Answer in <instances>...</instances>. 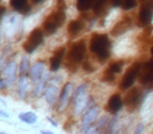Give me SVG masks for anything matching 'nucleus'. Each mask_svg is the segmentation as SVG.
<instances>
[{
  "label": "nucleus",
  "instance_id": "1",
  "mask_svg": "<svg viewBox=\"0 0 153 134\" xmlns=\"http://www.w3.org/2000/svg\"><path fill=\"white\" fill-rule=\"evenodd\" d=\"M90 50L100 62H105L110 55V41L107 35L94 34L90 40Z\"/></svg>",
  "mask_w": 153,
  "mask_h": 134
},
{
  "label": "nucleus",
  "instance_id": "2",
  "mask_svg": "<svg viewBox=\"0 0 153 134\" xmlns=\"http://www.w3.org/2000/svg\"><path fill=\"white\" fill-rule=\"evenodd\" d=\"M65 18L66 16L64 11L58 10L57 12H53L43 22V30H44V33L46 35L53 34L62 25V23L65 21Z\"/></svg>",
  "mask_w": 153,
  "mask_h": 134
},
{
  "label": "nucleus",
  "instance_id": "3",
  "mask_svg": "<svg viewBox=\"0 0 153 134\" xmlns=\"http://www.w3.org/2000/svg\"><path fill=\"white\" fill-rule=\"evenodd\" d=\"M43 41V33L40 28H35L32 30L30 36L27 37L26 41L23 43L22 47L27 53H32L40 46V44Z\"/></svg>",
  "mask_w": 153,
  "mask_h": 134
},
{
  "label": "nucleus",
  "instance_id": "4",
  "mask_svg": "<svg viewBox=\"0 0 153 134\" xmlns=\"http://www.w3.org/2000/svg\"><path fill=\"white\" fill-rule=\"evenodd\" d=\"M86 53V44L83 41H79V42L74 43L70 48L69 53L67 55V59L70 63L76 64L82 62L84 59V56Z\"/></svg>",
  "mask_w": 153,
  "mask_h": 134
},
{
  "label": "nucleus",
  "instance_id": "5",
  "mask_svg": "<svg viewBox=\"0 0 153 134\" xmlns=\"http://www.w3.org/2000/svg\"><path fill=\"white\" fill-rule=\"evenodd\" d=\"M140 65L138 63L133 64L131 67L128 68V70L126 71L125 75H124L121 84H120V88H121L122 90L128 89V88L134 83L138 73H140Z\"/></svg>",
  "mask_w": 153,
  "mask_h": 134
},
{
  "label": "nucleus",
  "instance_id": "6",
  "mask_svg": "<svg viewBox=\"0 0 153 134\" xmlns=\"http://www.w3.org/2000/svg\"><path fill=\"white\" fill-rule=\"evenodd\" d=\"M153 16V0H146V2L140 7L138 14V24L140 26H146L152 21Z\"/></svg>",
  "mask_w": 153,
  "mask_h": 134
},
{
  "label": "nucleus",
  "instance_id": "7",
  "mask_svg": "<svg viewBox=\"0 0 153 134\" xmlns=\"http://www.w3.org/2000/svg\"><path fill=\"white\" fill-rule=\"evenodd\" d=\"M126 106L128 107V110H134L137 108V106L140 103V92L137 88H132L129 92H127L124 98Z\"/></svg>",
  "mask_w": 153,
  "mask_h": 134
},
{
  "label": "nucleus",
  "instance_id": "8",
  "mask_svg": "<svg viewBox=\"0 0 153 134\" xmlns=\"http://www.w3.org/2000/svg\"><path fill=\"white\" fill-rule=\"evenodd\" d=\"M140 82L142 84H148L153 82V61L145 64L140 68Z\"/></svg>",
  "mask_w": 153,
  "mask_h": 134
},
{
  "label": "nucleus",
  "instance_id": "9",
  "mask_svg": "<svg viewBox=\"0 0 153 134\" xmlns=\"http://www.w3.org/2000/svg\"><path fill=\"white\" fill-rule=\"evenodd\" d=\"M122 105H123V101H122V98L120 96V94H113L108 101L107 110L111 113H117L122 108Z\"/></svg>",
  "mask_w": 153,
  "mask_h": 134
},
{
  "label": "nucleus",
  "instance_id": "10",
  "mask_svg": "<svg viewBox=\"0 0 153 134\" xmlns=\"http://www.w3.org/2000/svg\"><path fill=\"white\" fill-rule=\"evenodd\" d=\"M64 50L65 48L61 47V48L57 49L55 51V55L51 58V71H57L60 68V65H61L62 58L64 55Z\"/></svg>",
  "mask_w": 153,
  "mask_h": 134
},
{
  "label": "nucleus",
  "instance_id": "11",
  "mask_svg": "<svg viewBox=\"0 0 153 134\" xmlns=\"http://www.w3.org/2000/svg\"><path fill=\"white\" fill-rule=\"evenodd\" d=\"M28 0H10V4L15 11L25 14L30 11V5H27Z\"/></svg>",
  "mask_w": 153,
  "mask_h": 134
},
{
  "label": "nucleus",
  "instance_id": "12",
  "mask_svg": "<svg viewBox=\"0 0 153 134\" xmlns=\"http://www.w3.org/2000/svg\"><path fill=\"white\" fill-rule=\"evenodd\" d=\"M16 70H17V64L15 62H11V63L7 65V67L4 69V75L7 76V83H14V81L16 79Z\"/></svg>",
  "mask_w": 153,
  "mask_h": 134
},
{
  "label": "nucleus",
  "instance_id": "13",
  "mask_svg": "<svg viewBox=\"0 0 153 134\" xmlns=\"http://www.w3.org/2000/svg\"><path fill=\"white\" fill-rule=\"evenodd\" d=\"M129 26H130V19L124 18L123 20H121V21L113 27L111 33H112L113 36H117V35H121V34H123L124 32H126Z\"/></svg>",
  "mask_w": 153,
  "mask_h": 134
},
{
  "label": "nucleus",
  "instance_id": "14",
  "mask_svg": "<svg viewBox=\"0 0 153 134\" xmlns=\"http://www.w3.org/2000/svg\"><path fill=\"white\" fill-rule=\"evenodd\" d=\"M32 78L34 82H39V80L44 75V64L42 62H38L34 65L32 68Z\"/></svg>",
  "mask_w": 153,
  "mask_h": 134
},
{
  "label": "nucleus",
  "instance_id": "15",
  "mask_svg": "<svg viewBox=\"0 0 153 134\" xmlns=\"http://www.w3.org/2000/svg\"><path fill=\"white\" fill-rule=\"evenodd\" d=\"M76 114H79V113L84 109V107H85L86 103H87V98H86L85 91L76 94Z\"/></svg>",
  "mask_w": 153,
  "mask_h": 134
},
{
  "label": "nucleus",
  "instance_id": "16",
  "mask_svg": "<svg viewBox=\"0 0 153 134\" xmlns=\"http://www.w3.org/2000/svg\"><path fill=\"white\" fill-rule=\"evenodd\" d=\"M98 108H92L90 109L89 111L87 112V114L84 116L83 118V124H82V126H83V129H85V128L89 127V125L92 123V121L96 119L97 115H98Z\"/></svg>",
  "mask_w": 153,
  "mask_h": 134
},
{
  "label": "nucleus",
  "instance_id": "17",
  "mask_svg": "<svg viewBox=\"0 0 153 134\" xmlns=\"http://www.w3.org/2000/svg\"><path fill=\"white\" fill-rule=\"evenodd\" d=\"M82 28H83V23L81 21H79V20H74L67 26L68 33L70 35H72V36H76V35L79 34L82 30Z\"/></svg>",
  "mask_w": 153,
  "mask_h": 134
},
{
  "label": "nucleus",
  "instance_id": "18",
  "mask_svg": "<svg viewBox=\"0 0 153 134\" xmlns=\"http://www.w3.org/2000/svg\"><path fill=\"white\" fill-rule=\"evenodd\" d=\"M58 96V88L56 86H51L46 89V92H45V98H46L47 103L51 104L56 101Z\"/></svg>",
  "mask_w": 153,
  "mask_h": 134
},
{
  "label": "nucleus",
  "instance_id": "19",
  "mask_svg": "<svg viewBox=\"0 0 153 134\" xmlns=\"http://www.w3.org/2000/svg\"><path fill=\"white\" fill-rule=\"evenodd\" d=\"M19 118L26 124H34L37 121V115L34 112H24L20 113Z\"/></svg>",
  "mask_w": 153,
  "mask_h": 134
},
{
  "label": "nucleus",
  "instance_id": "20",
  "mask_svg": "<svg viewBox=\"0 0 153 134\" xmlns=\"http://www.w3.org/2000/svg\"><path fill=\"white\" fill-rule=\"evenodd\" d=\"M94 0H78L76 2V7L79 11H88L92 7Z\"/></svg>",
  "mask_w": 153,
  "mask_h": 134
},
{
  "label": "nucleus",
  "instance_id": "21",
  "mask_svg": "<svg viewBox=\"0 0 153 134\" xmlns=\"http://www.w3.org/2000/svg\"><path fill=\"white\" fill-rule=\"evenodd\" d=\"M70 89H71V85L69 83L66 84L65 87L63 88V91H62V96H61V108L65 106L66 102L68 100V96H70Z\"/></svg>",
  "mask_w": 153,
  "mask_h": 134
},
{
  "label": "nucleus",
  "instance_id": "22",
  "mask_svg": "<svg viewBox=\"0 0 153 134\" xmlns=\"http://www.w3.org/2000/svg\"><path fill=\"white\" fill-rule=\"evenodd\" d=\"M114 78H115L114 77V73H113L110 68H108V69H106V70H105L104 73H103L102 81L106 82V83H111V82H113Z\"/></svg>",
  "mask_w": 153,
  "mask_h": 134
},
{
  "label": "nucleus",
  "instance_id": "23",
  "mask_svg": "<svg viewBox=\"0 0 153 134\" xmlns=\"http://www.w3.org/2000/svg\"><path fill=\"white\" fill-rule=\"evenodd\" d=\"M26 88H27V81H26V78L24 76H21L20 78V84H19V93L20 96L23 98L24 93L26 91Z\"/></svg>",
  "mask_w": 153,
  "mask_h": 134
},
{
  "label": "nucleus",
  "instance_id": "24",
  "mask_svg": "<svg viewBox=\"0 0 153 134\" xmlns=\"http://www.w3.org/2000/svg\"><path fill=\"white\" fill-rule=\"evenodd\" d=\"M123 65H124L123 61H117V62H114V63L111 64V65L109 66V68H110L114 73H120V71H121Z\"/></svg>",
  "mask_w": 153,
  "mask_h": 134
},
{
  "label": "nucleus",
  "instance_id": "25",
  "mask_svg": "<svg viewBox=\"0 0 153 134\" xmlns=\"http://www.w3.org/2000/svg\"><path fill=\"white\" fill-rule=\"evenodd\" d=\"M106 0H94V4H92V7H94V12L99 13L101 11V9L103 7V5L105 4Z\"/></svg>",
  "mask_w": 153,
  "mask_h": 134
},
{
  "label": "nucleus",
  "instance_id": "26",
  "mask_svg": "<svg viewBox=\"0 0 153 134\" xmlns=\"http://www.w3.org/2000/svg\"><path fill=\"white\" fill-rule=\"evenodd\" d=\"M27 69H28V60L26 59V58H23L21 62V65H20V73H21V76H23V73H25Z\"/></svg>",
  "mask_w": 153,
  "mask_h": 134
},
{
  "label": "nucleus",
  "instance_id": "27",
  "mask_svg": "<svg viewBox=\"0 0 153 134\" xmlns=\"http://www.w3.org/2000/svg\"><path fill=\"white\" fill-rule=\"evenodd\" d=\"M124 10H130L135 7V0H124L123 4H122Z\"/></svg>",
  "mask_w": 153,
  "mask_h": 134
},
{
  "label": "nucleus",
  "instance_id": "28",
  "mask_svg": "<svg viewBox=\"0 0 153 134\" xmlns=\"http://www.w3.org/2000/svg\"><path fill=\"white\" fill-rule=\"evenodd\" d=\"M83 69L85 71H87V73H92V71L94 70V68L92 67V65L88 61H86V62H84V63H83Z\"/></svg>",
  "mask_w": 153,
  "mask_h": 134
},
{
  "label": "nucleus",
  "instance_id": "29",
  "mask_svg": "<svg viewBox=\"0 0 153 134\" xmlns=\"http://www.w3.org/2000/svg\"><path fill=\"white\" fill-rule=\"evenodd\" d=\"M57 7H58V10H60V11H64V10H65V7H66L65 0H58Z\"/></svg>",
  "mask_w": 153,
  "mask_h": 134
},
{
  "label": "nucleus",
  "instance_id": "30",
  "mask_svg": "<svg viewBox=\"0 0 153 134\" xmlns=\"http://www.w3.org/2000/svg\"><path fill=\"white\" fill-rule=\"evenodd\" d=\"M123 2L124 0H112V5L113 7H121Z\"/></svg>",
  "mask_w": 153,
  "mask_h": 134
},
{
  "label": "nucleus",
  "instance_id": "31",
  "mask_svg": "<svg viewBox=\"0 0 153 134\" xmlns=\"http://www.w3.org/2000/svg\"><path fill=\"white\" fill-rule=\"evenodd\" d=\"M7 86V81L5 80H2V79H0V90H2L3 88H5Z\"/></svg>",
  "mask_w": 153,
  "mask_h": 134
},
{
  "label": "nucleus",
  "instance_id": "32",
  "mask_svg": "<svg viewBox=\"0 0 153 134\" xmlns=\"http://www.w3.org/2000/svg\"><path fill=\"white\" fill-rule=\"evenodd\" d=\"M5 12H7V9H5L4 7H0V21H1V19H2V17L5 14Z\"/></svg>",
  "mask_w": 153,
  "mask_h": 134
},
{
  "label": "nucleus",
  "instance_id": "33",
  "mask_svg": "<svg viewBox=\"0 0 153 134\" xmlns=\"http://www.w3.org/2000/svg\"><path fill=\"white\" fill-rule=\"evenodd\" d=\"M142 130H143V125H140V126H138V128H136L135 133H136V134L140 133V132H142Z\"/></svg>",
  "mask_w": 153,
  "mask_h": 134
},
{
  "label": "nucleus",
  "instance_id": "34",
  "mask_svg": "<svg viewBox=\"0 0 153 134\" xmlns=\"http://www.w3.org/2000/svg\"><path fill=\"white\" fill-rule=\"evenodd\" d=\"M40 1H41V0H33V2H34V3H39Z\"/></svg>",
  "mask_w": 153,
  "mask_h": 134
},
{
  "label": "nucleus",
  "instance_id": "35",
  "mask_svg": "<svg viewBox=\"0 0 153 134\" xmlns=\"http://www.w3.org/2000/svg\"><path fill=\"white\" fill-rule=\"evenodd\" d=\"M142 1H146V0H142Z\"/></svg>",
  "mask_w": 153,
  "mask_h": 134
},
{
  "label": "nucleus",
  "instance_id": "36",
  "mask_svg": "<svg viewBox=\"0 0 153 134\" xmlns=\"http://www.w3.org/2000/svg\"><path fill=\"white\" fill-rule=\"evenodd\" d=\"M152 53H153V49H152Z\"/></svg>",
  "mask_w": 153,
  "mask_h": 134
}]
</instances>
